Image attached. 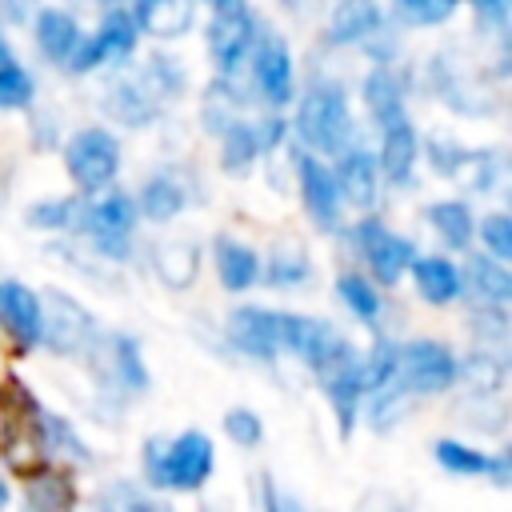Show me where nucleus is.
I'll list each match as a JSON object with an SVG mask.
<instances>
[{
	"mask_svg": "<svg viewBox=\"0 0 512 512\" xmlns=\"http://www.w3.org/2000/svg\"><path fill=\"white\" fill-rule=\"evenodd\" d=\"M132 20H136V28L152 32V36H180L192 28L196 4H188V0H140L132 8Z\"/></svg>",
	"mask_w": 512,
	"mask_h": 512,
	"instance_id": "nucleus-22",
	"label": "nucleus"
},
{
	"mask_svg": "<svg viewBox=\"0 0 512 512\" xmlns=\"http://www.w3.org/2000/svg\"><path fill=\"white\" fill-rule=\"evenodd\" d=\"M276 348H288L296 352L308 368L324 372L336 356L348 352L344 336L324 324V320H308V316H292V312H276Z\"/></svg>",
	"mask_w": 512,
	"mask_h": 512,
	"instance_id": "nucleus-6",
	"label": "nucleus"
},
{
	"mask_svg": "<svg viewBox=\"0 0 512 512\" xmlns=\"http://www.w3.org/2000/svg\"><path fill=\"white\" fill-rule=\"evenodd\" d=\"M228 332L232 340L248 352V356H260V360H272L276 356V312L268 308H236L232 320H228Z\"/></svg>",
	"mask_w": 512,
	"mask_h": 512,
	"instance_id": "nucleus-18",
	"label": "nucleus"
},
{
	"mask_svg": "<svg viewBox=\"0 0 512 512\" xmlns=\"http://www.w3.org/2000/svg\"><path fill=\"white\" fill-rule=\"evenodd\" d=\"M8 504V488H4V480H0V508Z\"/></svg>",
	"mask_w": 512,
	"mask_h": 512,
	"instance_id": "nucleus-47",
	"label": "nucleus"
},
{
	"mask_svg": "<svg viewBox=\"0 0 512 512\" xmlns=\"http://www.w3.org/2000/svg\"><path fill=\"white\" fill-rule=\"evenodd\" d=\"M36 44H40V52H44L48 60L68 64L72 52L80 48V24H76L64 8H44V12L36 16Z\"/></svg>",
	"mask_w": 512,
	"mask_h": 512,
	"instance_id": "nucleus-23",
	"label": "nucleus"
},
{
	"mask_svg": "<svg viewBox=\"0 0 512 512\" xmlns=\"http://www.w3.org/2000/svg\"><path fill=\"white\" fill-rule=\"evenodd\" d=\"M212 440L196 428L180 432L176 440H148L144 448V468H148V480L156 488H176V492H196L208 476H212Z\"/></svg>",
	"mask_w": 512,
	"mask_h": 512,
	"instance_id": "nucleus-3",
	"label": "nucleus"
},
{
	"mask_svg": "<svg viewBox=\"0 0 512 512\" xmlns=\"http://www.w3.org/2000/svg\"><path fill=\"white\" fill-rule=\"evenodd\" d=\"M364 104H368V112L376 116L380 128L404 116V88H400V76L388 64H380V68L368 72V80H364Z\"/></svg>",
	"mask_w": 512,
	"mask_h": 512,
	"instance_id": "nucleus-25",
	"label": "nucleus"
},
{
	"mask_svg": "<svg viewBox=\"0 0 512 512\" xmlns=\"http://www.w3.org/2000/svg\"><path fill=\"white\" fill-rule=\"evenodd\" d=\"M428 224L436 228V236H440L448 248H468L472 228H476L468 204H460V200H440V204H432V208H428Z\"/></svg>",
	"mask_w": 512,
	"mask_h": 512,
	"instance_id": "nucleus-28",
	"label": "nucleus"
},
{
	"mask_svg": "<svg viewBox=\"0 0 512 512\" xmlns=\"http://www.w3.org/2000/svg\"><path fill=\"white\" fill-rule=\"evenodd\" d=\"M44 452H68L76 460H88V448L76 440V432L60 416H48V412H44Z\"/></svg>",
	"mask_w": 512,
	"mask_h": 512,
	"instance_id": "nucleus-39",
	"label": "nucleus"
},
{
	"mask_svg": "<svg viewBox=\"0 0 512 512\" xmlns=\"http://www.w3.org/2000/svg\"><path fill=\"white\" fill-rule=\"evenodd\" d=\"M336 288H340V300H344L360 320L372 324V320L380 316V292H376L368 280H360V276H340Z\"/></svg>",
	"mask_w": 512,
	"mask_h": 512,
	"instance_id": "nucleus-36",
	"label": "nucleus"
},
{
	"mask_svg": "<svg viewBox=\"0 0 512 512\" xmlns=\"http://www.w3.org/2000/svg\"><path fill=\"white\" fill-rule=\"evenodd\" d=\"M184 76L176 68L172 56H152L140 72L120 76L116 84H108L104 92V108L120 120V124H148L164 100H172L180 92Z\"/></svg>",
	"mask_w": 512,
	"mask_h": 512,
	"instance_id": "nucleus-2",
	"label": "nucleus"
},
{
	"mask_svg": "<svg viewBox=\"0 0 512 512\" xmlns=\"http://www.w3.org/2000/svg\"><path fill=\"white\" fill-rule=\"evenodd\" d=\"M252 36H256V24H252L248 4H240V0H220V4H212L208 52H212V60H216L224 72H232V68L248 56Z\"/></svg>",
	"mask_w": 512,
	"mask_h": 512,
	"instance_id": "nucleus-7",
	"label": "nucleus"
},
{
	"mask_svg": "<svg viewBox=\"0 0 512 512\" xmlns=\"http://www.w3.org/2000/svg\"><path fill=\"white\" fill-rule=\"evenodd\" d=\"M464 380L472 388H496L504 380V364L492 356V352H476L468 364H464Z\"/></svg>",
	"mask_w": 512,
	"mask_h": 512,
	"instance_id": "nucleus-42",
	"label": "nucleus"
},
{
	"mask_svg": "<svg viewBox=\"0 0 512 512\" xmlns=\"http://www.w3.org/2000/svg\"><path fill=\"white\" fill-rule=\"evenodd\" d=\"M452 12H456L452 0H400V4H396V16H400L404 24H440V20H448Z\"/></svg>",
	"mask_w": 512,
	"mask_h": 512,
	"instance_id": "nucleus-38",
	"label": "nucleus"
},
{
	"mask_svg": "<svg viewBox=\"0 0 512 512\" xmlns=\"http://www.w3.org/2000/svg\"><path fill=\"white\" fill-rule=\"evenodd\" d=\"M480 236H484V244L492 248V260H496V264H504V260L512 256V220H508L504 212L484 216V220H480Z\"/></svg>",
	"mask_w": 512,
	"mask_h": 512,
	"instance_id": "nucleus-40",
	"label": "nucleus"
},
{
	"mask_svg": "<svg viewBox=\"0 0 512 512\" xmlns=\"http://www.w3.org/2000/svg\"><path fill=\"white\" fill-rule=\"evenodd\" d=\"M24 104H32V76L16 60H8L0 64V108H24Z\"/></svg>",
	"mask_w": 512,
	"mask_h": 512,
	"instance_id": "nucleus-37",
	"label": "nucleus"
},
{
	"mask_svg": "<svg viewBox=\"0 0 512 512\" xmlns=\"http://www.w3.org/2000/svg\"><path fill=\"white\" fill-rule=\"evenodd\" d=\"M408 268H412L416 288H420V296H424L428 304H452V300L460 296V288H464L456 264L444 260V256H416Z\"/></svg>",
	"mask_w": 512,
	"mask_h": 512,
	"instance_id": "nucleus-24",
	"label": "nucleus"
},
{
	"mask_svg": "<svg viewBox=\"0 0 512 512\" xmlns=\"http://www.w3.org/2000/svg\"><path fill=\"white\" fill-rule=\"evenodd\" d=\"M136 32H140V28H136V20H132L128 8H112V12H104L96 36L80 40V48L72 52L68 68H72V72H92L104 56H132V48H136Z\"/></svg>",
	"mask_w": 512,
	"mask_h": 512,
	"instance_id": "nucleus-12",
	"label": "nucleus"
},
{
	"mask_svg": "<svg viewBox=\"0 0 512 512\" xmlns=\"http://www.w3.org/2000/svg\"><path fill=\"white\" fill-rule=\"evenodd\" d=\"M376 156L364 152V148H348L340 152V168H336V192L344 200H352L356 208H368L376 200Z\"/></svg>",
	"mask_w": 512,
	"mask_h": 512,
	"instance_id": "nucleus-19",
	"label": "nucleus"
},
{
	"mask_svg": "<svg viewBox=\"0 0 512 512\" xmlns=\"http://www.w3.org/2000/svg\"><path fill=\"white\" fill-rule=\"evenodd\" d=\"M40 324V296L20 280H0V332L12 344V356H24L32 344H40Z\"/></svg>",
	"mask_w": 512,
	"mask_h": 512,
	"instance_id": "nucleus-10",
	"label": "nucleus"
},
{
	"mask_svg": "<svg viewBox=\"0 0 512 512\" xmlns=\"http://www.w3.org/2000/svg\"><path fill=\"white\" fill-rule=\"evenodd\" d=\"M120 500H124V512H172L168 504H156V500L136 496V492H124V488H120Z\"/></svg>",
	"mask_w": 512,
	"mask_h": 512,
	"instance_id": "nucleus-44",
	"label": "nucleus"
},
{
	"mask_svg": "<svg viewBox=\"0 0 512 512\" xmlns=\"http://www.w3.org/2000/svg\"><path fill=\"white\" fill-rule=\"evenodd\" d=\"M296 172H300V192H304V208L312 212V220L320 228H336V220H340V192H336L332 172L316 156H308V152L296 156Z\"/></svg>",
	"mask_w": 512,
	"mask_h": 512,
	"instance_id": "nucleus-14",
	"label": "nucleus"
},
{
	"mask_svg": "<svg viewBox=\"0 0 512 512\" xmlns=\"http://www.w3.org/2000/svg\"><path fill=\"white\" fill-rule=\"evenodd\" d=\"M28 512H72L76 508V484L60 468H36L24 484Z\"/></svg>",
	"mask_w": 512,
	"mask_h": 512,
	"instance_id": "nucleus-21",
	"label": "nucleus"
},
{
	"mask_svg": "<svg viewBox=\"0 0 512 512\" xmlns=\"http://www.w3.org/2000/svg\"><path fill=\"white\" fill-rule=\"evenodd\" d=\"M252 80L264 92V100L288 104V96H292V56H288V44L284 40H264L256 48Z\"/></svg>",
	"mask_w": 512,
	"mask_h": 512,
	"instance_id": "nucleus-16",
	"label": "nucleus"
},
{
	"mask_svg": "<svg viewBox=\"0 0 512 512\" xmlns=\"http://www.w3.org/2000/svg\"><path fill=\"white\" fill-rule=\"evenodd\" d=\"M476 16L504 20V16H508V4H504V0H476Z\"/></svg>",
	"mask_w": 512,
	"mask_h": 512,
	"instance_id": "nucleus-45",
	"label": "nucleus"
},
{
	"mask_svg": "<svg viewBox=\"0 0 512 512\" xmlns=\"http://www.w3.org/2000/svg\"><path fill=\"white\" fill-rule=\"evenodd\" d=\"M132 220H136V208L124 192H108L104 200L96 204H84V216H80V228L88 232V240L108 252L112 260L124 256V244H128V232H132Z\"/></svg>",
	"mask_w": 512,
	"mask_h": 512,
	"instance_id": "nucleus-9",
	"label": "nucleus"
},
{
	"mask_svg": "<svg viewBox=\"0 0 512 512\" xmlns=\"http://www.w3.org/2000/svg\"><path fill=\"white\" fill-rule=\"evenodd\" d=\"M196 268H200V256L192 244L184 240H168L156 248V272L168 288H188L196 280Z\"/></svg>",
	"mask_w": 512,
	"mask_h": 512,
	"instance_id": "nucleus-29",
	"label": "nucleus"
},
{
	"mask_svg": "<svg viewBox=\"0 0 512 512\" xmlns=\"http://www.w3.org/2000/svg\"><path fill=\"white\" fill-rule=\"evenodd\" d=\"M184 200H188V192H184L168 172L152 176V180L140 188V208H144L148 220H168V216H176V212L184 208Z\"/></svg>",
	"mask_w": 512,
	"mask_h": 512,
	"instance_id": "nucleus-31",
	"label": "nucleus"
},
{
	"mask_svg": "<svg viewBox=\"0 0 512 512\" xmlns=\"http://www.w3.org/2000/svg\"><path fill=\"white\" fill-rule=\"evenodd\" d=\"M380 28V8L368 4V0H344L336 12H332V24H328V44H352V40H364Z\"/></svg>",
	"mask_w": 512,
	"mask_h": 512,
	"instance_id": "nucleus-26",
	"label": "nucleus"
},
{
	"mask_svg": "<svg viewBox=\"0 0 512 512\" xmlns=\"http://www.w3.org/2000/svg\"><path fill=\"white\" fill-rule=\"evenodd\" d=\"M0 456L16 472H36L44 456V412L20 376H0Z\"/></svg>",
	"mask_w": 512,
	"mask_h": 512,
	"instance_id": "nucleus-1",
	"label": "nucleus"
},
{
	"mask_svg": "<svg viewBox=\"0 0 512 512\" xmlns=\"http://www.w3.org/2000/svg\"><path fill=\"white\" fill-rule=\"evenodd\" d=\"M260 156V136H256V124H244V120H228L224 124V148H220V160L228 172H244L252 160Z\"/></svg>",
	"mask_w": 512,
	"mask_h": 512,
	"instance_id": "nucleus-32",
	"label": "nucleus"
},
{
	"mask_svg": "<svg viewBox=\"0 0 512 512\" xmlns=\"http://www.w3.org/2000/svg\"><path fill=\"white\" fill-rule=\"evenodd\" d=\"M396 368H400V348L388 344V340H380V344L372 348V356L360 364V388H364V392H368V388H388V384L396 380Z\"/></svg>",
	"mask_w": 512,
	"mask_h": 512,
	"instance_id": "nucleus-34",
	"label": "nucleus"
},
{
	"mask_svg": "<svg viewBox=\"0 0 512 512\" xmlns=\"http://www.w3.org/2000/svg\"><path fill=\"white\" fill-rule=\"evenodd\" d=\"M412 164H416V128L408 116L392 120L380 128V160L376 168H384V176L392 184H404L412 176Z\"/></svg>",
	"mask_w": 512,
	"mask_h": 512,
	"instance_id": "nucleus-17",
	"label": "nucleus"
},
{
	"mask_svg": "<svg viewBox=\"0 0 512 512\" xmlns=\"http://www.w3.org/2000/svg\"><path fill=\"white\" fill-rule=\"evenodd\" d=\"M324 392H328V400H332V408H336V420H340V436H348L352 432V424H356V400H360V360L352 356V348L344 352V356H336L324 372Z\"/></svg>",
	"mask_w": 512,
	"mask_h": 512,
	"instance_id": "nucleus-15",
	"label": "nucleus"
},
{
	"mask_svg": "<svg viewBox=\"0 0 512 512\" xmlns=\"http://www.w3.org/2000/svg\"><path fill=\"white\" fill-rule=\"evenodd\" d=\"M84 216V200H44L28 208V224L32 228H80Z\"/></svg>",
	"mask_w": 512,
	"mask_h": 512,
	"instance_id": "nucleus-35",
	"label": "nucleus"
},
{
	"mask_svg": "<svg viewBox=\"0 0 512 512\" xmlns=\"http://www.w3.org/2000/svg\"><path fill=\"white\" fill-rule=\"evenodd\" d=\"M352 240H356L360 256L368 260V268H372V276H376L380 284H396V280L404 276V268L416 260V248H412L404 236L388 232L380 220H360V224L352 228Z\"/></svg>",
	"mask_w": 512,
	"mask_h": 512,
	"instance_id": "nucleus-8",
	"label": "nucleus"
},
{
	"mask_svg": "<svg viewBox=\"0 0 512 512\" xmlns=\"http://www.w3.org/2000/svg\"><path fill=\"white\" fill-rule=\"evenodd\" d=\"M216 268H220L224 288L240 292V288H248V284L260 276V256H256L252 248H244V244L220 236V240H216Z\"/></svg>",
	"mask_w": 512,
	"mask_h": 512,
	"instance_id": "nucleus-27",
	"label": "nucleus"
},
{
	"mask_svg": "<svg viewBox=\"0 0 512 512\" xmlns=\"http://www.w3.org/2000/svg\"><path fill=\"white\" fill-rule=\"evenodd\" d=\"M396 376H404L412 392H444L456 380V360L440 340H412L400 348Z\"/></svg>",
	"mask_w": 512,
	"mask_h": 512,
	"instance_id": "nucleus-11",
	"label": "nucleus"
},
{
	"mask_svg": "<svg viewBox=\"0 0 512 512\" xmlns=\"http://www.w3.org/2000/svg\"><path fill=\"white\" fill-rule=\"evenodd\" d=\"M224 432H228L236 444L252 448V444L264 436V424H260L256 412H248V408H232V412H224Z\"/></svg>",
	"mask_w": 512,
	"mask_h": 512,
	"instance_id": "nucleus-41",
	"label": "nucleus"
},
{
	"mask_svg": "<svg viewBox=\"0 0 512 512\" xmlns=\"http://www.w3.org/2000/svg\"><path fill=\"white\" fill-rule=\"evenodd\" d=\"M64 164H68V176L76 180V188L84 192H100L112 184V176L120 172V144L112 132L104 128H84L68 140L64 148Z\"/></svg>",
	"mask_w": 512,
	"mask_h": 512,
	"instance_id": "nucleus-5",
	"label": "nucleus"
},
{
	"mask_svg": "<svg viewBox=\"0 0 512 512\" xmlns=\"http://www.w3.org/2000/svg\"><path fill=\"white\" fill-rule=\"evenodd\" d=\"M100 512H116V508H112V504H108V500H104V504H100Z\"/></svg>",
	"mask_w": 512,
	"mask_h": 512,
	"instance_id": "nucleus-48",
	"label": "nucleus"
},
{
	"mask_svg": "<svg viewBox=\"0 0 512 512\" xmlns=\"http://www.w3.org/2000/svg\"><path fill=\"white\" fill-rule=\"evenodd\" d=\"M436 460L448 468V472H460V476H492L496 484H508V452L500 456H488L480 448H468L460 440H436Z\"/></svg>",
	"mask_w": 512,
	"mask_h": 512,
	"instance_id": "nucleus-20",
	"label": "nucleus"
},
{
	"mask_svg": "<svg viewBox=\"0 0 512 512\" xmlns=\"http://www.w3.org/2000/svg\"><path fill=\"white\" fill-rule=\"evenodd\" d=\"M468 284L480 292V300H492V304H504L512 296V276L504 264H496L492 256H468V268H464Z\"/></svg>",
	"mask_w": 512,
	"mask_h": 512,
	"instance_id": "nucleus-30",
	"label": "nucleus"
},
{
	"mask_svg": "<svg viewBox=\"0 0 512 512\" xmlns=\"http://www.w3.org/2000/svg\"><path fill=\"white\" fill-rule=\"evenodd\" d=\"M296 136L316 148V152H348L352 140V116H348V100L340 84H316L308 88V96L300 100L296 112Z\"/></svg>",
	"mask_w": 512,
	"mask_h": 512,
	"instance_id": "nucleus-4",
	"label": "nucleus"
},
{
	"mask_svg": "<svg viewBox=\"0 0 512 512\" xmlns=\"http://www.w3.org/2000/svg\"><path fill=\"white\" fill-rule=\"evenodd\" d=\"M40 340L52 344L56 352H76L80 344L92 340V316L64 292H44L40 296Z\"/></svg>",
	"mask_w": 512,
	"mask_h": 512,
	"instance_id": "nucleus-13",
	"label": "nucleus"
},
{
	"mask_svg": "<svg viewBox=\"0 0 512 512\" xmlns=\"http://www.w3.org/2000/svg\"><path fill=\"white\" fill-rule=\"evenodd\" d=\"M304 276H308V260H304L296 248L272 256V268H268V280H272V284H296V280H304Z\"/></svg>",
	"mask_w": 512,
	"mask_h": 512,
	"instance_id": "nucleus-43",
	"label": "nucleus"
},
{
	"mask_svg": "<svg viewBox=\"0 0 512 512\" xmlns=\"http://www.w3.org/2000/svg\"><path fill=\"white\" fill-rule=\"evenodd\" d=\"M8 60H12V52H8V40L0 36V64H8Z\"/></svg>",
	"mask_w": 512,
	"mask_h": 512,
	"instance_id": "nucleus-46",
	"label": "nucleus"
},
{
	"mask_svg": "<svg viewBox=\"0 0 512 512\" xmlns=\"http://www.w3.org/2000/svg\"><path fill=\"white\" fill-rule=\"evenodd\" d=\"M112 360H116V380L124 388H132V392H144L148 388V368H144L140 348H136L132 336H124V332L112 336Z\"/></svg>",
	"mask_w": 512,
	"mask_h": 512,
	"instance_id": "nucleus-33",
	"label": "nucleus"
}]
</instances>
